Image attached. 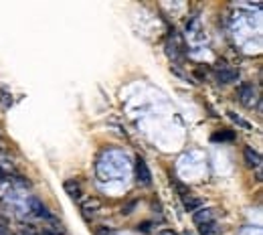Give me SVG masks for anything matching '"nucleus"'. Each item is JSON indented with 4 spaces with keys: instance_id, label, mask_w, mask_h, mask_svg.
<instances>
[{
    "instance_id": "9d476101",
    "label": "nucleus",
    "mask_w": 263,
    "mask_h": 235,
    "mask_svg": "<svg viewBox=\"0 0 263 235\" xmlns=\"http://www.w3.org/2000/svg\"><path fill=\"white\" fill-rule=\"evenodd\" d=\"M199 233L201 235H221V229H219L217 221H211V223L199 225Z\"/></svg>"
},
{
    "instance_id": "4468645a",
    "label": "nucleus",
    "mask_w": 263,
    "mask_h": 235,
    "mask_svg": "<svg viewBox=\"0 0 263 235\" xmlns=\"http://www.w3.org/2000/svg\"><path fill=\"white\" fill-rule=\"evenodd\" d=\"M134 207H136V201H130L128 205H124V207H122V213H124V215H130V213L134 211Z\"/></svg>"
},
{
    "instance_id": "39448f33",
    "label": "nucleus",
    "mask_w": 263,
    "mask_h": 235,
    "mask_svg": "<svg viewBox=\"0 0 263 235\" xmlns=\"http://www.w3.org/2000/svg\"><path fill=\"white\" fill-rule=\"evenodd\" d=\"M99 209H101V201H99L97 197H89V199H85V201L81 203V211H83V217H85V219L93 217Z\"/></svg>"
},
{
    "instance_id": "ddd939ff",
    "label": "nucleus",
    "mask_w": 263,
    "mask_h": 235,
    "mask_svg": "<svg viewBox=\"0 0 263 235\" xmlns=\"http://www.w3.org/2000/svg\"><path fill=\"white\" fill-rule=\"evenodd\" d=\"M235 134L233 132H219V134H213V140L219 142V140H233Z\"/></svg>"
},
{
    "instance_id": "20e7f679",
    "label": "nucleus",
    "mask_w": 263,
    "mask_h": 235,
    "mask_svg": "<svg viewBox=\"0 0 263 235\" xmlns=\"http://www.w3.org/2000/svg\"><path fill=\"white\" fill-rule=\"evenodd\" d=\"M217 79H219V83H233L239 79V71L231 69L227 65H219L217 67Z\"/></svg>"
},
{
    "instance_id": "9b49d317",
    "label": "nucleus",
    "mask_w": 263,
    "mask_h": 235,
    "mask_svg": "<svg viewBox=\"0 0 263 235\" xmlns=\"http://www.w3.org/2000/svg\"><path fill=\"white\" fill-rule=\"evenodd\" d=\"M229 114V118L237 124V126H241V128H243V130H251V124L247 122V120H243V118H241V116H237L235 112H227Z\"/></svg>"
},
{
    "instance_id": "6e6552de",
    "label": "nucleus",
    "mask_w": 263,
    "mask_h": 235,
    "mask_svg": "<svg viewBox=\"0 0 263 235\" xmlns=\"http://www.w3.org/2000/svg\"><path fill=\"white\" fill-rule=\"evenodd\" d=\"M243 158H245V162H247L249 168H259L261 166V156H259L257 150H253L251 146H245L243 148Z\"/></svg>"
},
{
    "instance_id": "f8f14e48",
    "label": "nucleus",
    "mask_w": 263,
    "mask_h": 235,
    "mask_svg": "<svg viewBox=\"0 0 263 235\" xmlns=\"http://www.w3.org/2000/svg\"><path fill=\"white\" fill-rule=\"evenodd\" d=\"M12 94L10 92H6L4 88H0V103H2L4 105V108H10V105H12Z\"/></svg>"
},
{
    "instance_id": "6ab92c4d",
    "label": "nucleus",
    "mask_w": 263,
    "mask_h": 235,
    "mask_svg": "<svg viewBox=\"0 0 263 235\" xmlns=\"http://www.w3.org/2000/svg\"><path fill=\"white\" fill-rule=\"evenodd\" d=\"M95 235H109V229H105V227H99Z\"/></svg>"
},
{
    "instance_id": "7ed1b4c3",
    "label": "nucleus",
    "mask_w": 263,
    "mask_h": 235,
    "mask_svg": "<svg viewBox=\"0 0 263 235\" xmlns=\"http://www.w3.org/2000/svg\"><path fill=\"white\" fill-rule=\"evenodd\" d=\"M63 188H65V193H67L73 201H79L81 195H83V187H81V183L77 179H67V181L63 183Z\"/></svg>"
},
{
    "instance_id": "aec40b11",
    "label": "nucleus",
    "mask_w": 263,
    "mask_h": 235,
    "mask_svg": "<svg viewBox=\"0 0 263 235\" xmlns=\"http://www.w3.org/2000/svg\"><path fill=\"white\" fill-rule=\"evenodd\" d=\"M43 235H59V233H51V231H43Z\"/></svg>"
},
{
    "instance_id": "f03ea898",
    "label": "nucleus",
    "mask_w": 263,
    "mask_h": 235,
    "mask_svg": "<svg viewBox=\"0 0 263 235\" xmlns=\"http://www.w3.org/2000/svg\"><path fill=\"white\" fill-rule=\"evenodd\" d=\"M136 177H138L140 185H144V187L152 185V173H150V168H148V162L142 156L136 158Z\"/></svg>"
},
{
    "instance_id": "2eb2a0df",
    "label": "nucleus",
    "mask_w": 263,
    "mask_h": 235,
    "mask_svg": "<svg viewBox=\"0 0 263 235\" xmlns=\"http://www.w3.org/2000/svg\"><path fill=\"white\" fill-rule=\"evenodd\" d=\"M138 229H140L142 233H150V231H152V223H150V221H144V223L138 225Z\"/></svg>"
},
{
    "instance_id": "0eeeda50",
    "label": "nucleus",
    "mask_w": 263,
    "mask_h": 235,
    "mask_svg": "<svg viewBox=\"0 0 263 235\" xmlns=\"http://www.w3.org/2000/svg\"><path fill=\"white\" fill-rule=\"evenodd\" d=\"M29 207H31V211L35 213L37 217H41V219H49V221L53 219V215L49 213V209H47L45 205H43L39 199H31V201H29Z\"/></svg>"
},
{
    "instance_id": "f3484780",
    "label": "nucleus",
    "mask_w": 263,
    "mask_h": 235,
    "mask_svg": "<svg viewBox=\"0 0 263 235\" xmlns=\"http://www.w3.org/2000/svg\"><path fill=\"white\" fill-rule=\"evenodd\" d=\"M0 235H10V233H8V227H6L4 223H0Z\"/></svg>"
},
{
    "instance_id": "423d86ee",
    "label": "nucleus",
    "mask_w": 263,
    "mask_h": 235,
    "mask_svg": "<svg viewBox=\"0 0 263 235\" xmlns=\"http://www.w3.org/2000/svg\"><path fill=\"white\" fill-rule=\"evenodd\" d=\"M192 219H194L196 225L211 223V221H215V209H211V207H201V209H196L194 215H192Z\"/></svg>"
},
{
    "instance_id": "dca6fc26",
    "label": "nucleus",
    "mask_w": 263,
    "mask_h": 235,
    "mask_svg": "<svg viewBox=\"0 0 263 235\" xmlns=\"http://www.w3.org/2000/svg\"><path fill=\"white\" fill-rule=\"evenodd\" d=\"M156 235H178V233L174 231V229H160Z\"/></svg>"
},
{
    "instance_id": "1a4fd4ad",
    "label": "nucleus",
    "mask_w": 263,
    "mask_h": 235,
    "mask_svg": "<svg viewBox=\"0 0 263 235\" xmlns=\"http://www.w3.org/2000/svg\"><path fill=\"white\" fill-rule=\"evenodd\" d=\"M182 205H184L186 211H192L194 213L196 209H201V199H196L190 193H186V195H182Z\"/></svg>"
},
{
    "instance_id": "a211bd4d",
    "label": "nucleus",
    "mask_w": 263,
    "mask_h": 235,
    "mask_svg": "<svg viewBox=\"0 0 263 235\" xmlns=\"http://www.w3.org/2000/svg\"><path fill=\"white\" fill-rule=\"evenodd\" d=\"M8 179H10V177H8L6 173H4L2 168H0V183H4V181H8Z\"/></svg>"
},
{
    "instance_id": "f257e3e1",
    "label": "nucleus",
    "mask_w": 263,
    "mask_h": 235,
    "mask_svg": "<svg viewBox=\"0 0 263 235\" xmlns=\"http://www.w3.org/2000/svg\"><path fill=\"white\" fill-rule=\"evenodd\" d=\"M239 101L245 105V108H253V103L257 101V92L253 88V83H243L239 88Z\"/></svg>"
}]
</instances>
